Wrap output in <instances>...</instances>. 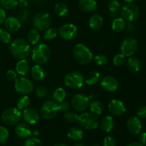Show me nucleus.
Listing matches in <instances>:
<instances>
[{
	"instance_id": "f257e3e1",
	"label": "nucleus",
	"mask_w": 146,
	"mask_h": 146,
	"mask_svg": "<svg viewBox=\"0 0 146 146\" xmlns=\"http://www.w3.org/2000/svg\"><path fill=\"white\" fill-rule=\"evenodd\" d=\"M10 52L15 58L25 59L31 53V44L24 38H18L11 42L9 46Z\"/></svg>"
},
{
	"instance_id": "f03ea898",
	"label": "nucleus",
	"mask_w": 146,
	"mask_h": 146,
	"mask_svg": "<svg viewBox=\"0 0 146 146\" xmlns=\"http://www.w3.org/2000/svg\"><path fill=\"white\" fill-rule=\"evenodd\" d=\"M75 61L81 65H88L94 59V55L90 48L84 44H76L73 49Z\"/></svg>"
},
{
	"instance_id": "7ed1b4c3",
	"label": "nucleus",
	"mask_w": 146,
	"mask_h": 146,
	"mask_svg": "<svg viewBox=\"0 0 146 146\" xmlns=\"http://www.w3.org/2000/svg\"><path fill=\"white\" fill-rule=\"evenodd\" d=\"M31 59L38 65L46 64L51 57V50L46 44H37L31 50Z\"/></svg>"
},
{
	"instance_id": "20e7f679",
	"label": "nucleus",
	"mask_w": 146,
	"mask_h": 146,
	"mask_svg": "<svg viewBox=\"0 0 146 146\" xmlns=\"http://www.w3.org/2000/svg\"><path fill=\"white\" fill-rule=\"evenodd\" d=\"M78 122L84 129L92 131L98 126L99 120L95 114L90 112H85L78 115Z\"/></svg>"
},
{
	"instance_id": "39448f33",
	"label": "nucleus",
	"mask_w": 146,
	"mask_h": 146,
	"mask_svg": "<svg viewBox=\"0 0 146 146\" xmlns=\"http://www.w3.org/2000/svg\"><path fill=\"white\" fill-rule=\"evenodd\" d=\"M22 117L21 111L17 108H9L4 110L1 115L3 122L9 125H15L20 122Z\"/></svg>"
},
{
	"instance_id": "423d86ee",
	"label": "nucleus",
	"mask_w": 146,
	"mask_h": 146,
	"mask_svg": "<svg viewBox=\"0 0 146 146\" xmlns=\"http://www.w3.org/2000/svg\"><path fill=\"white\" fill-rule=\"evenodd\" d=\"M84 77L78 71H71L64 77V84L67 87L72 89H78L84 85Z\"/></svg>"
},
{
	"instance_id": "0eeeda50",
	"label": "nucleus",
	"mask_w": 146,
	"mask_h": 146,
	"mask_svg": "<svg viewBox=\"0 0 146 146\" xmlns=\"http://www.w3.org/2000/svg\"><path fill=\"white\" fill-rule=\"evenodd\" d=\"M51 24V17L47 12H39L34 16L33 25L38 31H45Z\"/></svg>"
},
{
	"instance_id": "6e6552de",
	"label": "nucleus",
	"mask_w": 146,
	"mask_h": 146,
	"mask_svg": "<svg viewBox=\"0 0 146 146\" xmlns=\"http://www.w3.org/2000/svg\"><path fill=\"white\" fill-rule=\"evenodd\" d=\"M58 112V104L54 101H46L40 108V114L46 120L54 119Z\"/></svg>"
},
{
	"instance_id": "1a4fd4ad",
	"label": "nucleus",
	"mask_w": 146,
	"mask_h": 146,
	"mask_svg": "<svg viewBox=\"0 0 146 146\" xmlns=\"http://www.w3.org/2000/svg\"><path fill=\"white\" fill-rule=\"evenodd\" d=\"M90 103L91 97H88L82 94H75L71 101V106L78 112H84L89 107Z\"/></svg>"
},
{
	"instance_id": "9d476101",
	"label": "nucleus",
	"mask_w": 146,
	"mask_h": 146,
	"mask_svg": "<svg viewBox=\"0 0 146 146\" xmlns=\"http://www.w3.org/2000/svg\"><path fill=\"white\" fill-rule=\"evenodd\" d=\"M139 7L133 3H128L121 9V14L123 19L128 21H134L140 17Z\"/></svg>"
},
{
	"instance_id": "9b49d317",
	"label": "nucleus",
	"mask_w": 146,
	"mask_h": 146,
	"mask_svg": "<svg viewBox=\"0 0 146 146\" xmlns=\"http://www.w3.org/2000/svg\"><path fill=\"white\" fill-rule=\"evenodd\" d=\"M138 46V41L135 38H127L121 43L120 50L121 54H123L125 57H131L136 53Z\"/></svg>"
},
{
	"instance_id": "f8f14e48",
	"label": "nucleus",
	"mask_w": 146,
	"mask_h": 146,
	"mask_svg": "<svg viewBox=\"0 0 146 146\" xmlns=\"http://www.w3.org/2000/svg\"><path fill=\"white\" fill-rule=\"evenodd\" d=\"M14 88L21 95H29L34 90V84L29 78L20 77L14 82Z\"/></svg>"
},
{
	"instance_id": "ddd939ff",
	"label": "nucleus",
	"mask_w": 146,
	"mask_h": 146,
	"mask_svg": "<svg viewBox=\"0 0 146 146\" xmlns=\"http://www.w3.org/2000/svg\"><path fill=\"white\" fill-rule=\"evenodd\" d=\"M58 33L63 39L69 41L76 36L78 34V28L75 24L68 23L60 27Z\"/></svg>"
},
{
	"instance_id": "4468645a",
	"label": "nucleus",
	"mask_w": 146,
	"mask_h": 146,
	"mask_svg": "<svg viewBox=\"0 0 146 146\" xmlns=\"http://www.w3.org/2000/svg\"><path fill=\"white\" fill-rule=\"evenodd\" d=\"M126 128L128 132L133 135H138L142 131V123L137 116H132L127 120Z\"/></svg>"
},
{
	"instance_id": "2eb2a0df",
	"label": "nucleus",
	"mask_w": 146,
	"mask_h": 146,
	"mask_svg": "<svg viewBox=\"0 0 146 146\" xmlns=\"http://www.w3.org/2000/svg\"><path fill=\"white\" fill-rule=\"evenodd\" d=\"M108 109L111 114L116 116L123 115L126 111L125 104L118 99L111 100L108 104Z\"/></svg>"
},
{
	"instance_id": "dca6fc26",
	"label": "nucleus",
	"mask_w": 146,
	"mask_h": 146,
	"mask_svg": "<svg viewBox=\"0 0 146 146\" xmlns=\"http://www.w3.org/2000/svg\"><path fill=\"white\" fill-rule=\"evenodd\" d=\"M22 118L27 124L34 125L40 119L39 113L34 108H27L24 110L22 113Z\"/></svg>"
},
{
	"instance_id": "f3484780",
	"label": "nucleus",
	"mask_w": 146,
	"mask_h": 146,
	"mask_svg": "<svg viewBox=\"0 0 146 146\" xmlns=\"http://www.w3.org/2000/svg\"><path fill=\"white\" fill-rule=\"evenodd\" d=\"M101 85L105 91L108 92H114L118 88V81L112 76H106L101 80Z\"/></svg>"
},
{
	"instance_id": "a211bd4d",
	"label": "nucleus",
	"mask_w": 146,
	"mask_h": 146,
	"mask_svg": "<svg viewBox=\"0 0 146 146\" xmlns=\"http://www.w3.org/2000/svg\"><path fill=\"white\" fill-rule=\"evenodd\" d=\"M31 128L29 125L25 123H19L17 124L15 128V133L19 138L25 139V138H29L31 135Z\"/></svg>"
},
{
	"instance_id": "6ab92c4d",
	"label": "nucleus",
	"mask_w": 146,
	"mask_h": 146,
	"mask_svg": "<svg viewBox=\"0 0 146 146\" xmlns=\"http://www.w3.org/2000/svg\"><path fill=\"white\" fill-rule=\"evenodd\" d=\"M4 24L6 29L10 32H16L21 28V21L17 17L13 16L7 17Z\"/></svg>"
},
{
	"instance_id": "aec40b11",
	"label": "nucleus",
	"mask_w": 146,
	"mask_h": 146,
	"mask_svg": "<svg viewBox=\"0 0 146 146\" xmlns=\"http://www.w3.org/2000/svg\"><path fill=\"white\" fill-rule=\"evenodd\" d=\"M78 7L82 11L86 13H93L98 8V4L96 0H80Z\"/></svg>"
},
{
	"instance_id": "412c9836",
	"label": "nucleus",
	"mask_w": 146,
	"mask_h": 146,
	"mask_svg": "<svg viewBox=\"0 0 146 146\" xmlns=\"http://www.w3.org/2000/svg\"><path fill=\"white\" fill-rule=\"evenodd\" d=\"M115 125V119L111 115H106L101 120V128L104 132L110 133L114 129Z\"/></svg>"
},
{
	"instance_id": "4be33fe9",
	"label": "nucleus",
	"mask_w": 146,
	"mask_h": 146,
	"mask_svg": "<svg viewBox=\"0 0 146 146\" xmlns=\"http://www.w3.org/2000/svg\"><path fill=\"white\" fill-rule=\"evenodd\" d=\"M101 80V74L98 71H91L84 78V82L88 86H95L98 84Z\"/></svg>"
},
{
	"instance_id": "5701e85b",
	"label": "nucleus",
	"mask_w": 146,
	"mask_h": 146,
	"mask_svg": "<svg viewBox=\"0 0 146 146\" xmlns=\"http://www.w3.org/2000/svg\"><path fill=\"white\" fill-rule=\"evenodd\" d=\"M68 138L74 141H78L83 139L84 136V132L81 128L74 126L68 129L67 133Z\"/></svg>"
},
{
	"instance_id": "b1692460",
	"label": "nucleus",
	"mask_w": 146,
	"mask_h": 146,
	"mask_svg": "<svg viewBox=\"0 0 146 146\" xmlns=\"http://www.w3.org/2000/svg\"><path fill=\"white\" fill-rule=\"evenodd\" d=\"M31 75L34 80L37 81H41L45 78L46 73L41 65L36 64L32 66L31 69Z\"/></svg>"
},
{
	"instance_id": "393cba45",
	"label": "nucleus",
	"mask_w": 146,
	"mask_h": 146,
	"mask_svg": "<svg viewBox=\"0 0 146 146\" xmlns=\"http://www.w3.org/2000/svg\"><path fill=\"white\" fill-rule=\"evenodd\" d=\"M104 24V19L100 14H96L91 17L89 19V27L93 30H99Z\"/></svg>"
},
{
	"instance_id": "a878e982",
	"label": "nucleus",
	"mask_w": 146,
	"mask_h": 146,
	"mask_svg": "<svg viewBox=\"0 0 146 146\" xmlns=\"http://www.w3.org/2000/svg\"><path fill=\"white\" fill-rule=\"evenodd\" d=\"M128 69L132 73H137L141 70V63L138 58L135 57H130L126 61Z\"/></svg>"
},
{
	"instance_id": "bb28decb",
	"label": "nucleus",
	"mask_w": 146,
	"mask_h": 146,
	"mask_svg": "<svg viewBox=\"0 0 146 146\" xmlns=\"http://www.w3.org/2000/svg\"><path fill=\"white\" fill-rule=\"evenodd\" d=\"M29 71V64L25 59H21L16 64V72L21 76H25Z\"/></svg>"
},
{
	"instance_id": "cd10ccee",
	"label": "nucleus",
	"mask_w": 146,
	"mask_h": 146,
	"mask_svg": "<svg viewBox=\"0 0 146 146\" xmlns=\"http://www.w3.org/2000/svg\"><path fill=\"white\" fill-rule=\"evenodd\" d=\"M111 28L113 31L116 33H121L126 28V22L122 17L116 18L113 21L111 24Z\"/></svg>"
},
{
	"instance_id": "c85d7f7f",
	"label": "nucleus",
	"mask_w": 146,
	"mask_h": 146,
	"mask_svg": "<svg viewBox=\"0 0 146 146\" xmlns=\"http://www.w3.org/2000/svg\"><path fill=\"white\" fill-rule=\"evenodd\" d=\"M90 111L95 115H98L103 113L104 111V106L102 103L97 100L91 101L89 105Z\"/></svg>"
},
{
	"instance_id": "c756f323",
	"label": "nucleus",
	"mask_w": 146,
	"mask_h": 146,
	"mask_svg": "<svg viewBox=\"0 0 146 146\" xmlns=\"http://www.w3.org/2000/svg\"><path fill=\"white\" fill-rule=\"evenodd\" d=\"M40 40V34L39 31L35 28L32 29L29 31L27 34V41L31 45H34L37 44Z\"/></svg>"
},
{
	"instance_id": "7c9ffc66",
	"label": "nucleus",
	"mask_w": 146,
	"mask_h": 146,
	"mask_svg": "<svg viewBox=\"0 0 146 146\" xmlns=\"http://www.w3.org/2000/svg\"><path fill=\"white\" fill-rule=\"evenodd\" d=\"M31 104V99L27 95H23L18 98L17 102V107L20 111H24L29 108Z\"/></svg>"
},
{
	"instance_id": "2f4dec72",
	"label": "nucleus",
	"mask_w": 146,
	"mask_h": 146,
	"mask_svg": "<svg viewBox=\"0 0 146 146\" xmlns=\"http://www.w3.org/2000/svg\"><path fill=\"white\" fill-rule=\"evenodd\" d=\"M66 98V92L61 87L57 88L54 91V93H53V98H54V101L56 103H57V104H60V103L64 101Z\"/></svg>"
},
{
	"instance_id": "473e14b6",
	"label": "nucleus",
	"mask_w": 146,
	"mask_h": 146,
	"mask_svg": "<svg viewBox=\"0 0 146 146\" xmlns=\"http://www.w3.org/2000/svg\"><path fill=\"white\" fill-rule=\"evenodd\" d=\"M54 11L58 17H65L68 13V7L63 2L56 3L54 6Z\"/></svg>"
},
{
	"instance_id": "72a5a7b5",
	"label": "nucleus",
	"mask_w": 146,
	"mask_h": 146,
	"mask_svg": "<svg viewBox=\"0 0 146 146\" xmlns=\"http://www.w3.org/2000/svg\"><path fill=\"white\" fill-rule=\"evenodd\" d=\"M19 0H0L1 7L4 9L11 10L18 5Z\"/></svg>"
},
{
	"instance_id": "f704fd0d",
	"label": "nucleus",
	"mask_w": 146,
	"mask_h": 146,
	"mask_svg": "<svg viewBox=\"0 0 146 146\" xmlns=\"http://www.w3.org/2000/svg\"><path fill=\"white\" fill-rule=\"evenodd\" d=\"M64 118L65 121H67V122L73 123H76L78 121V115L77 114V113L75 112V111H66V112L64 113Z\"/></svg>"
},
{
	"instance_id": "c9c22d12",
	"label": "nucleus",
	"mask_w": 146,
	"mask_h": 146,
	"mask_svg": "<svg viewBox=\"0 0 146 146\" xmlns=\"http://www.w3.org/2000/svg\"><path fill=\"white\" fill-rule=\"evenodd\" d=\"M58 34V31L55 28H48L45 31L44 34V38L46 41H51L54 40Z\"/></svg>"
},
{
	"instance_id": "e433bc0d",
	"label": "nucleus",
	"mask_w": 146,
	"mask_h": 146,
	"mask_svg": "<svg viewBox=\"0 0 146 146\" xmlns=\"http://www.w3.org/2000/svg\"><path fill=\"white\" fill-rule=\"evenodd\" d=\"M11 40L9 31L4 29H0V41L3 44H9Z\"/></svg>"
},
{
	"instance_id": "4c0bfd02",
	"label": "nucleus",
	"mask_w": 146,
	"mask_h": 146,
	"mask_svg": "<svg viewBox=\"0 0 146 146\" xmlns=\"http://www.w3.org/2000/svg\"><path fill=\"white\" fill-rule=\"evenodd\" d=\"M24 146H44V145L36 137H29L24 142Z\"/></svg>"
},
{
	"instance_id": "58836bf2",
	"label": "nucleus",
	"mask_w": 146,
	"mask_h": 146,
	"mask_svg": "<svg viewBox=\"0 0 146 146\" xmlns=\"http://www.w3.org/2000/svg\"><path fill=\"white\" fill-rule=\"evenodd\" d=\"M121 7V4H120L118 0H110L108 2V9L111 13H116L118 12V10Z\"/></svg>"
},
{
	"instance_id": "ea45409f",
	"label": "nucleus",
	"mask_w": 146,
	"mask_h": 146,
	"mask_svg": "<svg viewBox=\"0 0 146 146\" xmlns=\"http://www.w3.org/2000/svg\"><path fill=\"white\" fill-rule=\"evenodd\" d=\"M113 64L117 67H121L123 66L126 63V58L125 56L122 54H117L113 58Z\"/></svg>"
},
{
	"instance_id": "a19ab883",
	"label": "nucleus",
	"mask_w": 146,
	"mask_h": 146,
	"mask_svg": "<svg viewBox=\"0 0 146 146\" xmlns=\"http://www.w3.org/2000/svg\"><path fill=\"white\" fill-rule=\"evenodd\" d=\"M94 61H95L96 64L98 66H106L107 64H108V58L106 55L104 54H98V55L96 56L94 58Z\"/></svg>"
},
{
	"instance_id": "79ce46f5",
	"label": "nucleus",
	"mask_w": 146,
	"mask_h": 146,
	"mask_svg": "<svg viewBox=\"0 0 146 146\" xmlns=\"http://www.w3.org/2000/svg\"><path fill=\"white\" fill-rule=\"evenodd\" d=\"M9 131L6 127L0 126V144H4L9 138Z\"/></svg>"
},
{
	"instance_id": "37998d69",
	"label": "nucleus",
	"mask_w": 146,
	"mask_h": 146,
	"mask_svg": "<svg viewBox=\"0 0 146 146\" xmlns=\"http://www.w3.org/2000/svg\"><path fill=\"white\" fill-rule=\"evenodd\" d=\"M29 15V11L28 9L24 8L18 12V17L17 18L19 19L21 23L25 22V21H27V20H28Z\"/></svg>"
},
{
	"instance_id": "c03bdc74",
	"label": "nucleus",
	"mask_w": 146,
	"mask_h": 146,
	"mask_svg": "<svg viewBox=\"0 0 146 146\" xmlns=\"http://www.w3.org/2000/svg\"><path fill=\"white\" fill-rule=\"evenodd\" d=\"M104 146H116V141L113 136L108 135L104 138Z\"/></svg>"
},
{
	"instance_id": "a18cd8bd",
	"label": "nucleus",
	"mask_w": 146,
	"mask_h": 146,
	"mask_svg": "<svg viewBox=\"0 0 146 146\" xmlns=\"http://www.w3.org/2000/svg\"><path fill=\"white\" fill-rule=\"evenodd\" d=\"M6 77H7V80L11 82H15L16 80L17 79V74L16 71L14 70H8L6 73Z\"/></svg>"
},
{
	"instance_id": "49530a36",
	"label": "nucleus",
	"mask_w": 146,
	"mask_h": 146,
	"mask_svg": "<svg viewBox=\"0 0 146 146\" xmlns=\"http://www.w3.org/2000/svg\"><path fill=\"white\" fill-rule=\"evenodd\" d=\"M58 111L62 113H65L66 111H69L70 108H71L70 104L68 102H66V101H63V102L60 103L59 104H58Z\"/></svg>"
},
{
	"instance_id": "de8ad7c7",
	"label": "nucleus",
	"mask_w": 146,
	"mask_h": 146,
	"mask_svg": "<svg viewBox=\"0 0 146 146\" xmlns=\"http://www.w3.org/2000/svg\"><path fill=\"white\" fill-rule=\"evenodd\" d=\"M36 95L38 98H44L47 96V90L44 87H39L36 91Z\"/></svg>"
},
{
	"instance_id": "09e8293b",
	"label": "nucleus",
	"mask_w": 146,
	"mask_h": 146,
	"mask_svg": "<svg viewBox=\"0 0 146 146\" xmlns=\"http://www.w3.org/2000/svg\"><path fill=\"white\" fill-rule=\"evenodd\" d=\"M137 117L139 118H146V106H141L136 111Z\"/></svg>"
},
{
	"instance_id": "8fccbe9b",
	"label": "nucleus",
	"mask_w": 146,
	"mask_h": 146,
	"mask_svg": "<svg viewBox=\"0 0 146 146\" xmlns=\"http://www.w3.org/2000/svg\"><path fill=\"white\" fill-rule=\"evenodd\" d=\"M6 18H7V16H6L5 10L0 6V25L4 24Z\"/></svg>"
},
{
	"instance_id": "3c124183",
	"label": "nucleus",
	"mask_w": 146,
	"mask_h": 146,
	"mask_svg": "<svg viewBox=\"0 0 146 146\" xmlns=\"http://www.w3.org/2000/svg\"><path fill=\"white\" fill-rule=\"evenodd\" d=\"M139 143H141L144 146L146 145V132L139 134Z\"/></svg>"
},
{
	"instance_id": "603ef678",
	"label": "nucleus",
	"mask_w": 146,
	"mask_h": 146,
	"mask_svg": "<svg viewBox=\"0 0 146 146\" xmlns=\"http://www.w3.org/2000/svg\"><path fill=\"white\" fill-rule=\"evenodd\" d=\"M18 5L22 8H27L29 5V1L27 0H19Z\"/></svg>"
},
{
	"instance_id": "864d4df0",
	"label": "nucleus",
	"mask_w": 146,
	"mask_h": 146,
	"mask_svg": "<svg viewBox=\"0 0 146 146\" xmlns=\"http://www.w3.org/2000/svg\"><path fill=\"white\" fill-rule=\"evenodd\" d=\"M127 146H144V145H142L141 143L133 142V143H129Z\"/></svg>"
},
{
	"instance_id": "5fc2aeb1",
	"label": "nucleus",
	"mask_w": 146,
	"mask_h": 146,
	"mask_svg": "<svg viewBox=\"0 0 146 146\" xmlns=\"http://www.w3.org/2000/svg\"><path fill=\"white\" fill-rule=\"evenodd\" d=\"M31 134H33V135H34V137H36V136H37V135H39L40 132H39V131H38V130L34 129V131H32V133H31Z\"/></svg>"
},
{
	"instance_id": "6e6d98bb",
	"label": "nucleus",
	"mask_w": 146,
	"mask_h": 146,
	"mask_svg": "<svg viewBox=\"0 0 146 146\" xmlns=\"http://www.w3.org/2000/svg\"><path fill=\"white\" fill-rule=\"evenodd\" d=\"M72 146H86V144L84 143H75Z\"/></svg>"
},
{
	"instance_id": "4d7b16f0",
	"label": "nucleus",
	"mask_w": 146,
	"mask_h": 146,
	"mask_svg": "<svg viewBox=\"0 0 146 146\" xmlns=\"http://www.w3.org/2000/svg\"><path fill=\"white\" fill-rule=\"evenodd\" d=\"M53 146H68L65 143H56L55 145H54Z\"/></svg>"
},
{
	"instance_id": "13d9d810",
	"label": "nucleus",
	"mask_w": 146,
	"mask_h": 146,
	"mask_svg": "<svg viewBox=\"0 0 146 146\" xmlns=\"http://www.w3.org/2000/svg\"><path fill=\"white\" fill-rule=\"evenodd\" d=\"M123 1H125V2H127V3H133V2H134L135 0H123Z\"/></svg>"
},
{
	"instance_id": "bf43d9fd",
	"label": "nucleus",
	"mask_w": 146,
	"mask_h": 146,
	"mask_svg": "<svg viewBox=\"0 0 146 146\" xmlns=\"http://www.w3.org/2000/svg\"><path fill=\"white\" fill-rule=\"evenodd\" d=\"M91 146H101L99 145H97V144H96V145H91Z\"/></svg>"
}]
</instances>
